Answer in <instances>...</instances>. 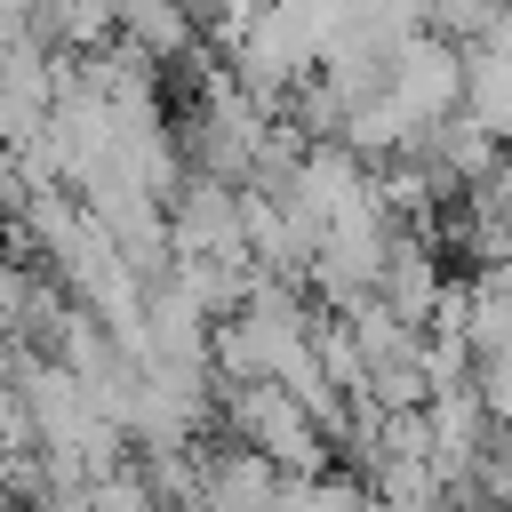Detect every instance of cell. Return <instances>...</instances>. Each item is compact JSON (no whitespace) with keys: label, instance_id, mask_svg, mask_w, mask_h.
Returning <instances> with one entry per match:
<instances>
[{"label":"cell","instance_id":"cell-1","mask_svg":"<svg viewBox=\"0 0 512 512\" xmlns=\"http://www.w3.org/2000/svg\"><path fill=\"white\" fill-rule=\"evenodd\" d=\"M224 416H232V432H240L256 456H272L280 472H320V464H328V424H320L288 384L248 376V384H232Z\"/></svg>","mask_w":512,"mask_h":512},{"label":"cell","instance_id":"cell-2","mask_svg":"<svg viewBox=\"0 0 512 512\" xmlns=\"http://www.w3.org/2000/svg\"><path fill=\"white\" fill-rule=\"evenodd\" d=\"M488 192H496V208H504V216H512V152H504V160H496V176H488Z\"/></svg>","mask_w":512,"mask_h":512}]
</instances>
